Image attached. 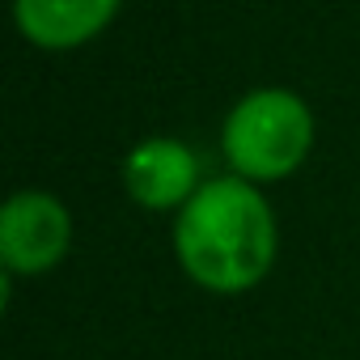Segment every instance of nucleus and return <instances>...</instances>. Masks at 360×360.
<instances>
[{
	"mask_svg": "<svg viewBox=\"0 0 360 360\" xmlns=\"http://www.w3.org/2000/svg\"><path fill=\"white\" fill-rule=\"evenodd\" d=\"M200 187L195 148L174 136H148L123 157V191L148 212H178Z\"/></svg>",
	"mask_w": 360,
	"mask_h": 360,
	"instance_id": "nucleus-4",
	"label": "nucleus"
},
{
	"mask_svg": "<svg viewBox=\"0 0 360 360\" xmlns=\"http://www.w3.org/2000/svg\"><path fill=\"white\" fill-rule=\"evenodd\" d=\"M314 148V110L284 85H263L238 98L221 123V153L246 183H280L297 174Z\"/></svg>",
	"mask_w": 360,
	"mask_h": 360,
	"instance_id": "nucleus-2",
	"label": "nucleus"
},
{
	"mask_svg": "<svg viewBox=\"0 0 360 360\" xmlns=\"http://www.w3.org/2000/svg\"><path fill=\"white\" fill-rule=\"evenodd\" d=\"M72 246V212L51 191H13L0 208V267L5 276H43Z\"/></svg>",
	"mask_w": 360,
	"mask_h": 360,
	"instance_id": "nucleus-3",
	"label": "nucleus"
},
{
	"mask_svg": "<svg viewBox=\"0 0 360 360\" xmlns=\"http://www.w3.org/2000/svg\"><path fill=\"white\" fill-rule=\"evenodd\" d=\"M280 229L267 195L238 174L208 183L174 217V255L183 271L217 297H238L263 284L276 263Z\"/></svg>",
	"mask_w": 360,
	"mask_h": 360,
	"instance_id": "nucleus-1",
	"label": "nucleus"
},
{
	"mask_svg": "<svg viewBox=\"0 0 360 360\" xmlns=\"http://www.w3.org/2000/svg\"><path fill=\"white\" fill-rule=\"evenodd\" d=\"M123 0H13L18 34L39 51H77L98 39Z\"/></svg>",
	"mask_w": 360,
	"mask_h": 360,
	"instance_id": "nucleus-5",
	"label": "nucleus"
}]
</instances>
